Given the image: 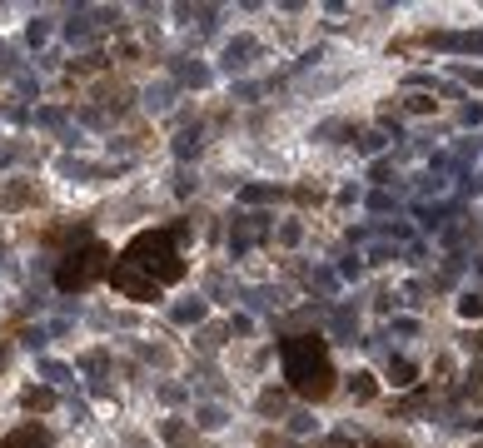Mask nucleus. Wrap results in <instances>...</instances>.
Returning a JSON list of instances; mask_svg holds the SVG:
<instances>
[{"label": "nucleus", "mask_w": 483, "mask_h": 448, "mask_svg": "<svg viewBox=\"0 0 483 448\" xmlns=\"http://www.w3.org/2000/svg\"><path fill=\"white\" fill-rule=\"evenodd\" d=\"M105 259H110V249L105 244H80V249H70L65 259H60V269H55V284L65 289V294H80V289H90L100 274H105Z\"/></svg>", "instance_id": "7ed1b4c3"}, {"label": "nucleus", "mask_w": 483, "mask_h": 448, "mask_svg": "<svg viewBox=\"0 0 483 448\" xmlns=\"http://www.w3.org/2000/svg\"><path fill=\"white\" fill-rule=\"evenodd\" d=\"M125 264H135L144 279H155L160 289L164 284H175V279H184V254H180V244H175V234L170 229H140L130 244H125V254H120Z\"/></svg>", "instance_id": "f03ea898"}, {"label": "nucleus", "mask_w": 483, "mask_h": 448, "mask_svg": "<svg viewBox=\"0 0 483 448\" xmlns=\"http://www.w3.org/2000/svg\"><path fill=\"white\" fill-rule=\"evenodd\" d=\"M464 314L473 319V314H483V299H464Z\"/></svg>", "instance_id": "39448f33"}, {"label": "nucleus", "mask_w": 483, "mask_h": 448, "mask_svg": "<svg viewBox=\"0 0 483 448\" xmlns=\"http://www.w3.org/2000/svg\"><path fill=\"white\" fill-rule=\"evenodd\" d=\"M279 359H284V383L299 398H324V394H334V364H329L324 339H314V334L284 339Z\"/></svg>", "instance_id": "f257e3e1"}, {"label": "nucleus", "mask_w": 483, "mask_h": 448, "mask_svg": "<svg viewBox=\"0 0 483 448\" xmlns=\"http://www.w3.org/2000/svg\"><path fill=\"white\" fill-rule=\"evenodd\" d=\"M110 284H115L125 299H135V304H150V299H160V284H155V279H144V274H140L135 264H125V259L110 269Z\"/></svg>", "instance_id": "20e7f679"}]
</instances>
